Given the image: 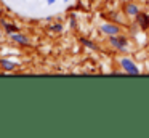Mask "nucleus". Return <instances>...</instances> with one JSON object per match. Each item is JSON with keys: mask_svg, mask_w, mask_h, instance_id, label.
Returning <instances> with one entry per match:
<instances>
[{"mask_svg": "<svg viewBox=\"0 0 149 138\" xmlns=\"http://www.w3.org/2000/svg\"><path fill=\"white\" fill-rule=\"evenodd\" d=\"M120 66H122V69L125 71L127 74H132V76H138L139 74V69L135 66V63H133L132 60H128V58H122V60H120Z\"/></svg>", "mask_w": 149, "mask_h": 138, "instance_id": "obj_1", "label": "nucleus"}, {"mask_svg": "<svg viewBox=\"0 0 149 138\" xmlns=\"http://www.w3.org/2000/svg\"><path fill=\"white\" fill-rule=\"evenodd\" d=\"M109 43L112 45L116 50H119V51H125V50H127V48H125L127 45L123 43L122 40H120L119 35H109Z\"/></svg>", "mask_w": 149, "mask_h": 138, "instance_id": "obj_2", "label": "nucleus"}, {"mask_svg": "<svg viewBox=\"0 0 149 138\" xmlns=\"http://www.w3.org/2000/svg\"><path fill=\"white\" fill-rule=\"evenodd\" d=\"M101 29H103V32L104 34H107V35H119L120 34V27L119 26H116V24H103L101 26Z\"/></svg>", "mask_w": 149, "mask_h": 138, "instance_id": "obj_3", "label": "nucleus"}, {"mask_svg": "<svg viewBox=\"0 0 149 138\" xmlns=\"http://www.w3.org/2000/svg\"><path fill=\"white\" fill-rule=\"evenodd\" d=\"M136 21H138V24L141 26L143 29L149 27V16L146 15V13H138V15H136Z\"/></svg>", "mask_w": 149, "mask_h": 138, "instance_id": "obj_4", "label": "nucleus"}, {"mask_svg": "<svg viewBox=\"0 0 149 138\" xmlns=\"http://www.w3.org/2000/svg\"><path fill=\"white\" fill-rule=\"evenodd\" d=\"M125 13L128 16H136L139 13V10H138V6H136L135 3H128V5L125 6Z\"/></svg>", "mask_w": 149, "mask_h": 138, "instance_id": "obj_5", "label": "nucleus"}, {"mask_svg": "<svg viewBox=\"0 0 149 138\" xmlns=\"http://www.w3.org/2000/svg\"><path fill=\"white\" fill-rule=\"evenodd\" d=\"M82 43H84L85 47H88V48H90V50H96V45H95L93 42L87 40V39H82Z\"/></svg>", "mask_w": 149, "mask_h": 138, "instance_id": "obj_6", "label": "nucleus"}, {"mask_svg": "<svg viewBox=\"0 0 149 138\" xmlns=\"http://www.w3.org/2000/svg\"><path fill=\"white\" fill-rule=\"evenodd\" d=\"M13 39H16V40H19L21 43H27V39H24V37H18V35H11Z\"/></svg>", "mask_w": 149, "mask_h": 138, "instance_id": "obj_7", "label": "nucleus"}, {"mask_svg": "<svg viewBox=\"0 0 149 138\" xmlns=\"http://www.w3.org/2000/svg\"><path fill=\"white\" fill-rule=\"evenodd\" d=\"M47 2H48V5H53V3L56 2V0H47Z\"/></svg>", "mask_w": 149, "mask_h": 138, "instance_id": "obj_8", "label": "nucleus"}, {"mask_svg": "<svg viewBox=\"0 0 149 138\" xmlns=\"http://www.w3.org/2000/svg\"><path fill=\"white\" fill-rule=\"evenodd\" d=\"M64 2H69V0H64Z\"/></svg>", "mask_w": 149, "mask_h": 138, "instance_id": "obj_9", "label": "nucleus"}]
</instances>
